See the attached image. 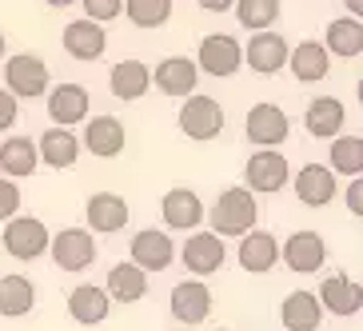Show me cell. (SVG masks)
<instances>
[{"label":"cell","mask_w":363,"mask_h":331,"mask_svg":"<svg viewBox=\"0 0 363 331\" xmlns=\"http://www.w3.org/2000/svg\"><path fill=\"white\" fill-rule=\"evenodd\" d=\"M256 220H259V203L247 188H228L220 192V200L212 203L208 212V224H212V235H247L256 232Z\"/></svg>","instance_id":"1"},{"label":"cell","mask_w":363,"mask_h":331,"mask_svg":"<svg viewBox=\"0 0 363 331\" xmlns=\"http://www.w3.org/2000/svg\"><path fill=\"white\" fill-rule=\"evenodd\" d=\"M0 244H4V252L12 259L28 264V259H40L48 252L52 235H48L44 220H36V215H12L9 224H4V232H0Z\"/></svg>","instance_id":"2"},{"label":"cell","mask_w":363,"mask_h":331,"mask_svg":"<svg viewBox=\"0 0 363 331\" xmlns=\"http://www.w3.org/2000/svg\"><path fill=\"white\" fill-rule=\"evenodd\" d=\"M48 64H44L40 56H33V52H21V56H9V64H4V92H9L16 104L21 100H36V96H44L48 92Z\"/></svg>","instance_id":"3"},{"label":"cell","mask_w":363,"mask_h":331,"mask_svg":"<svg viewBox=\"0 0 363 331\" xmlns=\"http://www.w3.org/2000/svg\"><path fill=\"white\" fill-rule=\"evenodd\" d=\"M196 72H208V76H235L240 72V64H244V48H240V40L228 33H212L200 40V56L192 60Z\"/></svg>","instance_id":"4"},{"label":"cell","mask_w":363,"mask_h":331,"mask_svg":"<svg viewBox=\"0 0 363 331\" xmlns=\"http://www.w3.org/2000/svg\"><path fill=\"white\" fill-rule=\"evenodd\" d=\"M244 132L252 144H259V152H276L291 136V120L279 104H256L244 120Z\"/></svg>","instance_id":"5"},{"label":"cell","mask_w":363,"mask_h":331,"mask_svg":"<svg viewBox=\"0 0 363 331\" xmlns=\"http://www.w3.org/2000/svg\"><path fill=\"white\" fill-rule=\"evenodd\" d=\"M180 128L188 140H216L220 132H224V108H220V100L203 96V92H196V96H188V104L180 108Z\"/></svg>","instance_id":"6"},{"label":"cell","mask_w":363,"mask_h":331,"mask_svg":"<svg viewBox=\"0 0 363 331\" xmlns=\"http://www.w3.org/2000/svg\"><path fill=\"white\" fill-rule=\"evenodd\" d=\"M48 252H52L60 271H84V267H92V259H96V240H92V232H84V228H65V232L48 244Z\"/></svg>","instance_id":"7"},{"label":"cell","mask_w":363,"mask_h":331,"mask_svg":"<svg viewBox=\"0 0 363 331\" xmlns=\"http://www.w3.org/2000/svg\"><path fill=\"white\" fill-rule=\"evenodd\" d=\"M180 259H184V267L192 271V276H216L220 267H224V259H228V252H224V240L220 235H212V232H196V235H188L184 240V247H180Z\"/></svg>","instance_id":"8"},{"label":"cell","mask_w":363,"mask_h":331,"mask_svg":"<svg viewBox=\"0 0 363 331\" xmlns=\"http://www.w3.org/2000/svg\"><path fill=\"white\" fill-rule=\"evenodd\" d=\"M176 259V244H172L168 232H156V228H144V232L132 235V264L148 276V271H164Z\"/></svg>","instance_id":"9"},{"label":"cell","mask_w":363,"mask_h":331,"mask_svg":"<svg viewBox=\"0 0 363 331\" xmlns=\"http://www.w3.org/2000/svg\"><path fill=\"white\" fill-rule=\"evenodd\" d=\"M172 315L184 323V327H196L212 315V291L203 279H184L172 288Z\"/></svg>","instance_id":"10"},{"label":"cell","mask_w":363,"mask_h":331,"mask_svg":"<svg viewBox=\"0 0 363 331\" xmlns=\"http://www.w3.org/2000/svg\"><path fill=\"white\" fill-rule=\"evenodd\" d=\"M284 264L299 276H311L328 264V244H323L320 232H291L284 240Z\"/></svg>","instance_id":"11"},{"label":"cell","mask_w":363,"mask_h":331,"mask_svg":"<svg viewBox=\"0 0 363 331\" xmlns=\"http://www.w3.org/2000/svg\"><path fill=\"white\" fill-rule=\"evenodd\" d=\"M88 88L84 84H56L48 92V116H52V128H72V124H84L88 120Z\"/></svg>","instance_id":"12"},{"label":"cell","mask_w":363,"mask_h":331,"mask_svg":"<svg viewBox=\"0 0 363 331\" xmlns=\"http://www.w3.org/2000/svg\"><path fill=\"white\" fill-rule=\"evenodd\" d=\"M152 80H156V88H160L164 96H196V80H200V72H196V64L188 60V56H168V60H160V64L152 68Z\"/></svg>","instance_id":"13"},{"label":"cell","mask_w":363,"mask_h":331,"mask_svg":"<svg viewBox=\"0 0 363 331\" xmlns=\"http://www.w3.org/2000/svg\"><path fill=\"white\" fill-rule=\"evenodd\" d=\"M244 180L247 192H279L288 184V160L279 152H256L244 164Z\"/></svg>","instance_id":"14"},{"label":"cell","mask_w":363,"mask_h":331,"mask_svg":"<svg viewBox=\"0 0 363 331\" xmlns=\"http://www.w3.org/2000/svg\"><path fill=\"white\" fill-rule=\"evenodd\" d=\"M288 40L279 33H256L252 36V44L244 48V60L252 64V72H264V76H276L284 72V64H288Z\"/></svg>","instance_id":"15"},{"label":"cell","mask_w":363,"mask_h":331,"mask_svg":"<svg viewBox=\"0 0 363 331\" xmlns=\"http://www.w3.org/2000/svg\"><path fill=\"white\" fill-rule=\"evenodd\" d=\"M315 299H320V308L323 311H331V315H359V308H363V291H359V284L355 279H347V276H328L320 284V291H315Z\"/></svg>","instance_id":"16"},{"label":"cell","mask_w":363,"mask_h":331,"mask_svg":"<svg viewBox=\"0 0 363 331\" xmlns=\"http://www.w3.org/2000/svg\"><path fill=\"white\" fill-rule=\"evenodd\" d=\"M124 140H128V132H124V124L116 116H92L84 124V148L92 156H100V160L120 156L124 152Z\"/></svg>","instance_id":"17"},{"label":"cell","mask_w":363,"mask_h":331,"mask_svg":"<svg viewBox=\"0 0 363 331\" xmlns=\"http://www.w3.org/2000/svg\"><path fill=\"white\" fill-rule=\"evenodd\" d=\"M160 212H164V224L168 228L192 232V228H200V220H203V200L192 192V188H172V192L160 200Z\"/></svg>","instance_id":"18"},{"label":"cell","mask_w":363,"mask_h":331,"mask_svg":"<svg viewBox=\"0 0 363 331\" xmlns=\"http://www.w3.org/2000/svg\"><path fill=\"white\" fill-rule=\"evenodd\" d=\"M60 40H65V52L72 56V60H100L104 48H108V33L92 21L65 24V36H60Z\"/></svg>","instance_id":"19"},{"label":"cell","mask_w":363,"mask_h":331,"mask_svg":"<svg viewBox=\"0 0 363 331\" xmlns=\"http://www.w3.org/2000/svg\"><path fill=\"white\" fill-rule=\"evenodd\" d=\"M279 323L288 331H320L323 327V308L315 291H291L284 303H279Z\"/></svg>","instance_id":"20"},{"label":"cell","mask_w":363,"mask_h":331,"mask_svg":"<svg viewBox=\"0 0 363 331\" xmlns=\"http://www.w3.org/2000/svg\"><path fill=\"white\" fill-rule=\"evenodd\" d=\"M36 160H44L48 168L65 172L80 160V136L72 128H48L36 144Z\"/></svg>","instance_id":"21"},{"label":"cell","mask_w":363,"mask_h":331,"mask_svg":"<svg viewBox=\"0 0 363 331\" xmlns=\"http://www.w3.org/2000/svg\"><path fill=\"white\" fill-rule=\"evenodd\" d=\"M240 264L252 276H264L279 264V240L272 232H247L240 235Z\"/></svg>","instance_id":"22"},{"label":"cell","mask_w":363,"mask_h":331,"mask_svg":"<svg viewBox=\"0 0 363 331\" xmlns=\"http://www.w3.org/2000/svg\"><path fill=\"white\" fill-rule=\"evenodd\" d=\"M108 311H112V299H108L104 288H96V284H80V288H72V296H68V315H72L80 327L104 323Z\"/></svg>","instance_id":"23"},{"label":"cell","mask_w":363,"mask_h":331,"mask_svg":"<svg viewBox=\"0 0 363 331\" xmlns=\"http://www.w3.org/2000/svg\"><path fill=\"white\" fill-rule=\"evenodd\" d=\"M343 120H347V108L335 96H320V100H311L308 112H303V128L315 140H335L343 128Z\"/></svg>","instance_id":"24"},{"label":"cell","mask_w":363,"mask_h":331,"mask_svg":"<svg viewBox=\"0 0 363 331\" xmlns=\"http://www.w3.org/2000/svg\"><path fill=\"white\" fill-rule=\"evenodd\" d=\"M108 88L116 100H140L148 96L152 88V68L144 60H120L112 72H108Z\"/></svg>","instance_id":"25"},{"label":"cell","mask_w":363,"mask_h":331,"mask_svg":"<svg viewBox=\"0 0 363 331\" xmlns=\"http://www.w3.org/2000/svg\"><path fill=\"white\" fill-rule=\"evenodd\" d=\"M84 212H88L92 232H124V224H128V203H124V196H116V192L88 196Z\"/></svg>","instance_id":"26"},{"label":"cell","mask_w":363,"mask_h":331,"mask_svg":"<svg viewBox=\"0 0 363 331\" xmlns=\"http://www.w3.org/2000/svg\"><path fill=\"white\" fill-rule=\"evenodd\" d=\"M296 196L308 208H323V203L335 200V176L323 164H303L296 172Z\"/></svg>","instance_id":"27"},{"label":"cell","mask_w":363,"mask_h":331,"mask_svg":"<svg viewBox=\"0 0 363 331\" xmlns=\"http://www.w3.org/2000/svg\"><path fill=\"white\" fill-rule=\"evenodd\" d=\"M288 64H291V72H296V80L315 84V80H323V76L331 72V56L323 52L320 40H303L288 52Z\"/></svg>","instance_id":"28"},{"label":"cell","mask_w":363,"mask_h":331,"mask_svg":"<svg viewBox=\"0 0 363 331\" xmlns=\"http://www.w3.org/2000/svg\"><path fill=\"white\" fill-rule=\"evenodd\" d=\"M104 296L116 299V303H136V299L148 296V276H144L136 264H116L112 271H108Z\"/></svg>","instance_id":"29"},{"label":"cell","mask_w":363,"mask_h":331,"mask_svg":"<svg viewBox=\"0 0 363 331\" xmlns=\"http://www.w3.org/2000/svg\"><path fill=\"white\" fill-rule=\"evenodd\" d=\"M323 52L328 56H343V60H355L363 52V24L352 21V16H340V21L328 24V33H323Z\"/></svg>","instance_id":"30"},{"label":"cell","mask_w":363,"mask_h":331,"mask_svg":"<svg viewBox=\"0 0 363 331\" xmlns=\"http://www.w3.org/2000/svg\"><path fill=\"white\" fill-rule=\"evenodd\" d=\"M36 308V288L28 276H4L0 279V315L4 320H21Z\"/></svg>","instance_id":"31"},{"label":"cell","mask_w":363,"mask_h":331,"mask_svg":"<svg viewBox=\"0 0 363 331\" xmlns=\"http://www.w3.org/2000/svg\"><path fill=\"white\" fill-rule=\"evenodd\" d=\"M36 144L28 136H9L0 144V168L9 172V180H24L36 172Z\"/></svg>","instance_id":"32"},{"label":"cell","mask_w":363,"mask_h":331,"mask_svg":"<svg viewBox=\"0 0 363 331\" xmlns=\"http://www.w3.org/2000/svg\"><path fill=\"white\" fill-rule=\"evenodd\" d=\"M331 176L340 172V176H352V180H359L363 172V136H335L331 140Z\"/></svg>","instance_id":"33"},{"label":"cell","mask_w":363,"mask_h":331,"mask_svg":"<svg viewBox=\"0 0 363 331\" xmlns=\"http://www.w3.org/2000/svg\"><path fill=\"white\" fill-rule=\"evenodd\" d=\"M235 21L247 33H272V24L279 21V0H235Z\"/></svg>","instance_id":"34"},{"label":"cell","mask_w":363,"mask_h":331,"mask_svg":"<svg viewBox=\"0 0 363 331\" xmlns=\"http://www.w3.org/2000/svg\"><path fill=\"white\" fill-rule=\"evenodd\" d=\"M124 16L136 28H164L172 21V0H124Z\"/></svg>","instance_id":"35"},{"label":"cell","mask_w":363,"mask_h":331,"mask_svg":"<svg viewBox=\"0 0 363 331\" xmlns=\"http://www.w3.org/2000/svg\"><path fill=\"white\" fill-rule=\"evenodd\" d=\"M80 4H84V21L100 24V28L124 12V0H80Z\"/></svg>","instance_id":"36"},{"label":"cell","mask_w":363,"mask_h":331,"mask_svg":"<svg viewBox=\"0 0 363 331\" xmlns=\"http://www.w3.org/2000/svg\"><path fill=\"white\" fill-rule=\"evenodd\" d=\"M16 212H21V188L16 180H0V220L9 224Z\"/></svg>","instance_id":"37"},{"label":"cell","mask_w":363,"mask_h":331,"mask_svg":"<svg viewBox=\"0 0 363 331\" xmlns=\"http://www.w3.org/2000/svg\"><path fill=\"white\" fill-rule=\"evenodd\" d=\"M16 116H21V104H16L4 88H0V132H9L12 124H16Z\"/></svg>","instance_id":"38"},{"label":"cell","mask_w":363,"mask_h":331,"mask_svg":"<svg viewBox=\"0 0 363 331\" xmlns=\"http://www.w3.org/2000/svg\"><path fill=\"white\" fill-rule=\"evenodd\" d=\"M347 208L355 215H363V184L359 180H352V188H347Z\"/></svg>","instance_id":"39"},{"label":"cell","mask_w":363,"mask_h":331,"mask_svg":"<svg viewBox=\"0 0 363 331\" xmlns=\"http://www.w3.org/2000/svg\"><path fill=\"white\" fill-rule=\"evenodd\" d=\"M200 9L203 12H228V9H235V0H200Z\"/></svg>","instance_id":"40"},{"label":"cell","mask_w":363,"mask_h":331,"mask_svg":"<svg viewBox=\"0 0 363 331\" xmlns=\"http://www.w3.org/2000/svg\"><path fill=\"white\" fill-rule=\"evenodd\" d=\"M347 12H352V21H359V12H363V0H347Z\"/></svg>","instance_id":"41"},{"label":"cell","mask_w":363,"mask_h":331,"mask_svg":"<svg viewBox=\"0 0 363 331\" xmlns=\"http://www.w3.org/2000/svg\"><path fill=\"white\" fill-rule=\"evenodd\" d=\"M48 9H68V4H76V0H44Z\"/></svg>","instance_id":"42"},{"label":"cell","mask_w":363,"mask_h":331,"mask_svg":"<svg viewBox=\"0 0 363 331\" xmlns=\"http://www.w3.org/2000/svg\"><path fill=\"white\" fill-rule=\"evenodd\" d=\"M0 60H4V33H0Z\"/></svg>","instance_id":"43"},{"label":"cell","mask_w":363,"mask_h":331,"mask_svg":"<svg viewBox=\"0 0 363 331\" xmlns=\"http://www.w3.org/2000/svg\"><path fill=\"white\" fill-rule=\"evenodd\" d=\"M216 331H232V327H216Z\"/></svg>","instance_id":"44"}]
</instances>
